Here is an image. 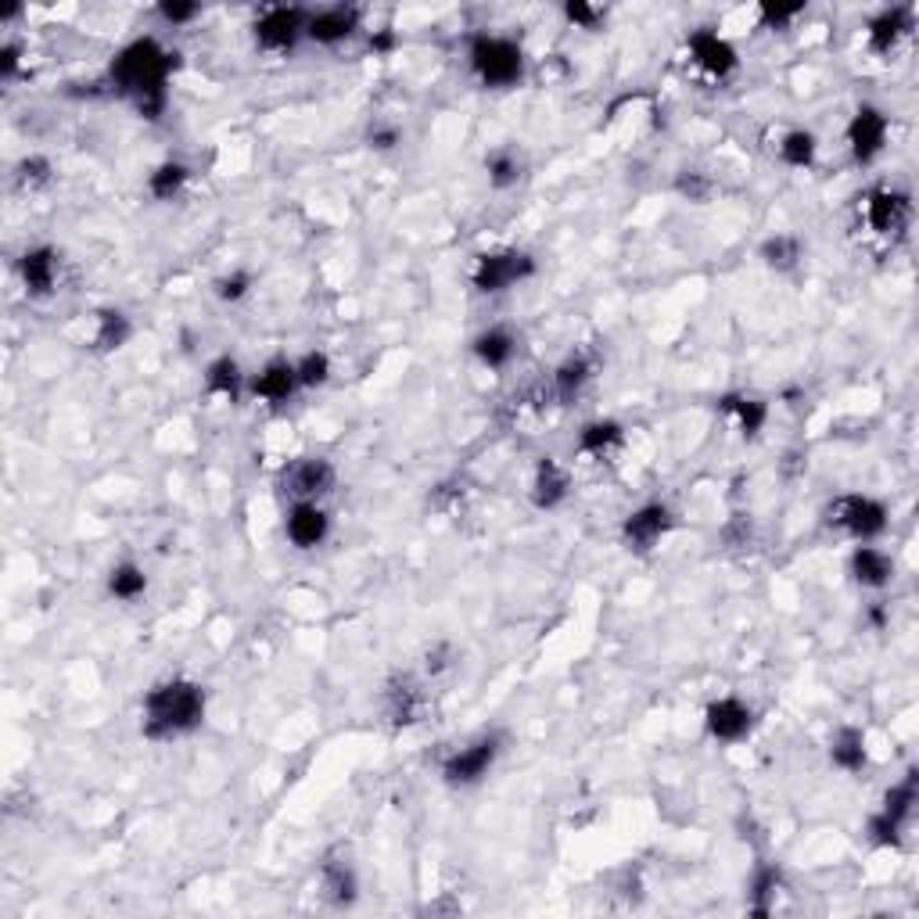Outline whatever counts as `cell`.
Masks as SVG:
<instances>
[{
	"label": "cell",
	"instance_id": "5",
	"mask_svg": "<svg viewBox=\"0 0 919 919\" xmlns=\"http://www.w3.org/2000/svg\"><path fill=\"white\" fill-rule=\"evenodd\" d=\"M531 273H536V258H531L525 249H496L478 255L471 273V284L478 287L482 295H503L510 287L525 284Z\"/></svg>",
	"mask_w": 919,
	"mask_h": 919
},
{
	"label": "cell",
	"instance_id": "14",
	"mask_svg": "<svg viewBox=\"0 0 919 919\" xmlns=\"http://www.w3.org/2000/svg\"><path fill=\"white\" fill-rule=\"evenodd\" d=\"M686 51H689V62H694L700 72H708V76H715V80H726L729 72H737V65H740L737 47H732L726 36H718L715 29H708V25L689 33Z\"/></svg>",
	"mask_w": 919,
	"mask_h": 919
},
{
	"label": "cell",
	"instance_id": "31",
	"mask_svg": "<svg viewBox=\"0 0 919 919\" xmlns=\"http://www.w3.org/2000/svg\"><path fill=\"white\" fill-rule=\"evenodd\" d=\"M187 180H191V169L183 162H162L148 172V194L155 201H172L187 187Z\"/></svg>",
	"mask_w": 919,
	"mask_h": 919
},
{
	"label": "cell",
	"instance_id": "6",
	"mask_svg": "<svg viewBox=\"0 0 919 919\" xmlns=\"http://www.w3.org/2000/svg\"><path fill=\"white\" fill-rule=\"evenodd\" d=\"M916 801H919L916 772H905V780L884 794V809L869 818V841L876 847H901V833L916 812Z\"/></svg>",
	"mask_w": 919,
	"mask_h": 919
},
{
	"label": "cell",
	"instance_id": "36",
	"mask_svg": "<svg viewBox=\"0 0 919 919\" xmlns=\"http://www.w3.org/2000/svg\"><path fill=\"white\" fill-rule=\"evenodd\" d=\"M485 172H488V183L493 187H514L521 180V162H517V155L510 148H499L485 158Z\"/></svg>",
	"mask_w": 919,
	"mask_h": 919
},
{
	"label": "cell",
	"instance_id": "34",
	"mask_svg": "<svg viewBox=\"0 0 919 919\" xmlns=\"http://www.w3.org/2000/svg\"><path fill=\"white\" fill-rule=\"evenodd\" d=\"M780 884H783V873L775 866H758L754 869V876H751V912L754 916H769Z\"/></svg>",
	"mask_w": 919,
	"mask_h": 919
},
{
	"label": "cell",
	"instance_id": "41",
	"mask_svg": "<svg viewBox=\"0 0 919 919\" xmlns=\"http://www.w3.org/2000/svg\"><path fill=\"white\" fill-rule=\"evenodd\" d=\"M198 14H201V8L187 4V0H162V4H158V19L169 25H187L191 19H198Z\"/></svg>",
	"mask_w": 919,
	"mask_h": 919
},
{
	"label": "cell",
	"instance_id": "4",
	"mask_svg": "<svg viewBox=\"0 0 919 919\" xmlns=\"http://www.w3.org/2000/svg\"><path fill=\"white\" fill-rule=\"evenodd\" d=\"M887 507L880 499H873L866 493H847L837 496L826 507V525L852 536L855 542H873L887 531Z\"/></svg>",
	"mask_w": 919,
	"mask_h": 919
},
{
	"label": "cell",
	"instance_id": "32",
	"mask_svg": "<svg viewBox=\"0 0 919 919\" xmlns=\"http://www.w3.org/2000/svg\"><path fill=\"white\" fill-rule=\"evenodd\" d=\"M108 593L115 600H123V603H134V600H140L144 593H148V574H144V568L123 560V564H115L108 571Z\"/></svg>",
	"mask_w": 919,
	"mask_h": 919
},
{
	"label": "cell",
	"instance_id": "33",
	"mask_svg": "<svg viewBox=\"0 0 919 919\" xmlns=\"http://www.w3.org/2000/svg\"><path fill=\"white\" fill-rule=\"evenodd\" d=\"M815 155H818V140L812 129H790V134H783L780 140V158L786 166H794V169H809L815 162Z\"/></svg>",
	"mask_w": 919,
	"mask_h": 919
},
{
	"label": "cell",
	"instance_id": "29",
	"mask_svg": "<svg viewBox=\"0 0 919 919\" xmlns=\"http://www.w3.org/2000/svg\"><path fill=\"white\" fill-rule=\"evenodd\" d=\"M622 439H625V427L617 424V421H589L579 431V453L600 460V456L614 453L617 445H622Z\"/></svg>",
	"mask_w": 919,
	"mask_h": 919
},
{
	"label": "cell",
	"instance_id": "11",
	"mask_svg": "<svg viewBox=\"0 0 919 919\" xmlns=\"http://www.w3.org/2000/svg\"><path fill=\"white\" fill-rule=\"evenodd\" d=\"M887 134H890V123L880 108L873 105H862L852 123H847V148H852V158L858 166H869L876 158L884 155L887 148Z\"/></svg>",
	"mask_w": 919,
	"mask_h": 919
},
{
	"label": "cell",
	"instance_id": "10",
	"mask_svg": "<svg viewBox=\"0 0 919 919\" xmlns=\"http://www.w3.org/2000/svg\"><path fill=\"white\" fill-rule=\"evenodd\" d=\"M309 25V11L306 8H287V4H273L255 19V43L263 51H295V43L306 36Z\"/></svg>",
	"mask_w": 919,
	"mask_h": 919
},
{
	"label": "cell",
	"instance_id": "12",
	"mask_svg": "<svg viewBox=\"0 0 919 919\" xmlns=\"http://www.w3.org/2000/svg\"><path fill=\"white\" fill-rule=\"evenodd\" d=\"M672 528H675L672 507H665V503H643L640 510H632V514L625 517L622 536H625L628 550L646 553V550H654V546H657L661 539H665Z\"/></svg>",
	"mask_w": 919,
	"mask_h": 919
},
{
	"label": "cell",
	"instance_id": "27",
	"mask_svg": "<svg viewBox=\"0 0 919 919\" xmlns=\"http://www.w3.org/2000/svg\"><path fill=\"white\" fill-rule=\"evenodd\" d=\"M205 392L215 395V399H230V402L241 399L244 373H241L234 356H220V359H212V363L205 367Z\"/></svg>",
	"mask_w": 919,
	"mask_h": 919
},
{
	"label": "cell",
	"instance_id": "47",
	"mask_svg": "<svg viewBox=\"0 0 919 919\" xmlns=\"http://www.w3.org/2000/svg\"><path fill=\"white\" fill-rule=\"evenodd\" d=\"M370 47H373V51H388V47H392V36L381 33L378 40H370Z\"/></svg>",
	"mask_w": 919,
	"mask_h": 919
},
{
	"label": "cell",
	"instance_id": "1",
	"mask_svg": "<svg viewBox=\"0 0 919 919\" xmlns=\"http://www.w3.org/2000/svg\"><path fill=\"white\" fill-rule=\"evenodd\" d=\"M177 68V54L162 47L155 36H137L112 57L108 80L123 97L134 101L140 119H162L169 105V76Z\"/></svg>",
	"mask_w": 919,
	"mask_h": 919
},
{
	"label": "cell",
	"instance_id": "46",
	"mask_svg": "<svg viewBox=\"0 0 919 919\" xmlns=\"http://www.w3.org/2000/svg\"><path fill=\"white\" fill-rule=\"evenodd\" d=\"M445 668H450V646H439L435 654L427 651V672L439 675V672H445Z\"/></svg>",
	"mask_w": 919,
	"mask_h": 919
},
{
	"label": "cell",
	"instance_id": "15",
	"mask_svg": "<svg viewBox=\"0 0 919 919\" xmlns=\"http://www.w3.org/2000/svg\"><path fill=\"white\" fill-rule=\"evenodd\" d=\"M284 536L295 550H316L330 536V517L320 503H292L284 517Z\"/></svg>",
	"mask_w": 919,
	"mask_h": 919
},
{
	"label": "cell",
	"instance_id": "21",
	"mask_svg": "<svg viewBox=\"0 0 919 919\" xmlns=\"http://www.w3.org/2000/svg\"><path fill=\"white\" fill-rule=\"evenodd\" d=\"M912 29V8L909 4H895V8H884L880 14H873L869 25H866V36H869V47L876 54H890L898 47V40Z\"/></svg>",
	"mask_w": 919,
	"mask_h": 919
},
{
	"label": "cell",
	"instance_id": "8",
	"mask_svg": "<svg viewBox=\"0 0 919 919\" xmlns=\"http://www.w3.org/2000/svg\"><path fill=\"white\" fill-rule=\"evenodd\" d=\"M499 737L496 732H485V737H474L471 743L456 747V751L442 761V780L450 786H474L482 783L488 772H493L496 758H499Z\"/></svg>",
	"mask_w": 919,
	"mask_h": 919
},
{
	"label": "cell",
	"instance_id": "23",
	"mask_svg": "<svg viewBox=\"0 0 919 919\" xmlns=\"http://www.w3.org/2000/svg\"><path fill=\"white\" fill-rule=\"evenodd\" d=\"M830 761L841 772H862L869 765V747H866V732L858 726H841L830 740Z\"/></svg>",
	"mask_w": 919,
	"mask_h": 919
},
{
	"label": "cell",
	"instance_id": "17",
	"mask_svg": "<svg viewBox=\"0 0 919 919\" xmlns=\"http://www.w3.org/2000/svg\"><path fill=\"white\" fill-rule=\"evenodd\" d=\"M19 277H22V287L33 298H47L57 287V277H62V255H57L54 249H47V244H36V249L22 252Z\"/></svg>",
	"mask_w": 919,
	"mask_h": 919
},
{
	"label": "cell",
	"instance_id": "45",
	"mask_svg": "<svg viewBox=\"0 0 919 919\" xmlns=\"http://www.w3.org/2000/svg\"><path fill=\"white\" fill-rule=\"evenodd\" d=\"M370 144H373V148H395V144H399V129H392V126L370 129Z\"/></svg>",
	"mask_w": 919,
	"mask_h": 919
},
{
	"label": "cell",
	"instance_id": "22",
	"mask_svg": "<svg viewBox=\"0 0 919 919\" xmlns=\"http://www.w3.org/2000/svg\"><path fill=\"white\" fill-rule=\"evenodd\" d=\"M568 488H571L568 471L560 467L553 456H542L536 467V478H531V503H536L539 510H553L568 499Z\"/></svg>",
	"mask_w": 919,
	"mask_h": 919
},
{
	"label": "cell",
	"instance_id": "35",
	"mask_svg": "<svg viewBox=\"0 0 919 919\" xmlns=\"http://www.w3.org/2000/svg\"><path fill=\"white\" fill-rule=\"evenodd\" d=\"M761 258H765V266H772V270H794L801 258V241L790 234H775L761 244Z\"/></svg>",
	"mask_w": 919,
	"mask_h": 919
},
{
	"label": "cell",
	"instance_id": "19",
	"mask_svg": "<svg viewBox=\"0 0 919 919\" xmlns=\"http://www.w3.org/2000/svg\"><path fill=\"white\" fill-rule=\"evenodd\" d=\"M359 29V11L356 8H320L309 11V25H306V40L320 43V47H338L341 40H349Z\"/></svg>",
	"mask_w": 919,
	"mask_h": 919
},
{
	"label": "cell",
	"instance_id": "25",
	"mask_svg": "<svg viewBox=\"0 0 919 919\" xmlns=\"http://www.w3.org/2000/svg\"><path fill=\"white\" fill-rule=\"evenodd\" d=\"M471 349H474V356H478L482 367L503 370V367H510V359L517 356V338H514V330H507V327H488L471 341Z\"/></svg>",
	"mask_w": 919,
	"mask_h": 919
},
{
	"label": "cell",
	"instance_id": "2",
	"mask_svg": "<svg viewBox=\"0 0 919 919\" xmlns=\"http://www.w3.org/2000/svg\"><path fill=\"white\" fill-rule=\"evenodd\" d=\"M205 722V689L191 679H162L144 697V737L177 740Z\"/></svg>",
	"mask_w": 919,
	"mask_h": 919
},
{
	"label": "cell",
	"instance_id": "38",
	"mask_svg": "<svg viewBox=\"0 0 919 919\" xmlns=\"http://www.w3.org/2000/svg\"><path fill=\"white\" fill-rule=\"evenodd\" d=\"M249 292H252V273L249 270H234V273H226V277L215 281V295H220L223 302H241Z\"/></svg>",
	"mask_w": 919,
	"mask_h": 919
},
{
	"label": "cell",
	"instance_id": "24",
	"mask_svg": "<svg viewBox=\"0 0 919 919\" xmlns=\"http://www.w3.org/2000/svg\"><path fill=\"white\" fill-rule=\"evenodd\" d=\"M320 887H324V898L330 905H338V909L352 905L356 901V890H359V880H356V869L349 866V858H338V855L324 858Z\"/></svg>",
	"mask_w": 919,
	"mask_h": 919
},
{
	"label": "cell",
	"instance_id": "9",
	"mask_svg": "<svg viewBox=\"0 0 919 919\" xmlns=\"http://www.w3.org/2000/svg\"><path fill=\"white\" fill-rule=\"evenodd\" d=\"M862 220L876 237H901L912 220L909 194L895 191V187H873L862 198Z\"/></svg>",
	"mask_w": 919,
	"mask_h": 919
},
{
	"label": "cell",
	"instance_id": "3",
	"mask_svg": "<svg viewBox=\"0 0 919 919\" xmlns=\"http://www.w3.org/2000/svg\"><path fill=\"white\" fill-rule=\"evenodd\" d=\"M471 72L478 76L482 86H493V91H507V86L521 83L525 76V51L517 40L507 36H493V33H478L471 40Z\"/></svg>",
	"mask_w": 919,
	"mask_h": 919
},
{
	"label": "cell",
	"instance_id": "43",
	"mask_svg": "<svg viewBox=\"0 0 919 919\" xmlns=\"http://www.w3.org/2000/svg\"><path fill=\"white\" fill-rule=\"evenodd\" d=\"M801 11H804L801 4H794V8H765V11H761V22H765L769 29H775V25H786V22H794Z\"/></svg>",
	"mask_w": 919,
	"mask_h": 919
},
{
	"label": "cell",
	"instance_id": "44",
	"mask_svg": "<svg viewBox=\"0 0 919 919\" xmlns=\"http://www.w3.org/2000/svg\"><path fill=\"white\" fill-rule=\"evenodd\" d=\"M14 72H19V47H14V43H4V47H0V76L14 80Z\"/></svg>",
	"mask_w": 919,
	"mask_h": 919
},
{
	"label": "cell",
	"instance_id": "30",
	"mask_svg": "<svg viewBox=\"0 0 919 919\" xmlns=\"http://www.w3.org/2000/svg\"><path fill=\"white\" fill-rule=\"evenodd\" d=\"M134 335V324L123 309H101L97 313V330H94V349L97 352H115L123 349Z\"/></svg>",
	"mask_w": 919,
	"mask_h": 919
},
{
	"label": "cell",
	"instance_id": "20",
	"mask_svg": "<svg viewBox=\"0 0 919 919\" xmlns=\"http://www.w3.org/2000/svg\"><path fill=\"white\" fill-rule=\"evenodd\" d=\"M847 571H852V579L862 589H884L890 579H895V560H890V553H884L880 546L862 542V546H855L852 560H847Z\"/></svg>",
	"mask_w": 919,
	"mask_h": 919
},
{
	"label": "cell",
	"instance_id": "13",
	"mask_svg": "<svg viewBox=\"0 0 919 919\" xmlns=\"http://www.w3.org/2000/svg\"><path fill=\"white\" fill-rule=\"evenodd\" d=\"M704 729L718 743H740L747 732L754 729V711L751 704L740 697H718L704 708Z\"/></svg>",
	"mask_w": 919,
	"mask_h": 919
},
{
	"label": "cell",
	"instance_id": "26",
	"mask_svg": "<svg viewBox=\"0 0 919 919\" xmlns=\"http://www.w3.org/2000/svg\"><path fill=\"white\" fill-rule=\"evenodd\" d=\"M718 406L737 421L743 439H758L761 427H765V421H769V402L758 399V395H722L718 399Z\"/></svg>",
	"mask_w": 919,
	"mask_h": 919
},
{
	"label": "cell",
	"instance_id": "16",
	"mask_svg": "<svg viewBox=\"0 0 919 919\" xmlns=\"http://www.w3.org/2000/svg\"><path fill=\"white\" fill-rule=\"evenodd\" d=\"M381 708H384V718L395 729H406L413 722H421V715H424V689L416 686V679H410V675H395V679L384 686Z\"/></svg>",
	"mask_w": 919,
	"mask_h": 919
},
{
	"label": "cell",
	"instance_id": "40",
	"mask_svg": "<svg viewBox=\"0 0 919 919\" xmlns=\"http://www.w3.org/2000/svg\"><path fill=\"white\" fill-rule=\"evenodd\" d=\"M675 187H679V194H686L689 201H704V198L711 194V180L704 177V172H697V169H683L679 180H675Z\"/></svg>",
	"mask_w": 919,
	"mask_h": 919
},
{
	"label": "cell",
	"instance_id": "39",
	"mask_svg": "<svg viewBox=\"0 0 919 919\" xmlns=\"http://www.w3.org/2000/svg\"><path fill=\"white\" fill-rule=\"evenodd\" d=\"M47 180H51V162H47V158L33 155V158H22V162H19V183L29 187V191H33V187H43Z\"/></svg>",
	"mask_w": 919,
	"mask_h": 919
},
{
	"label": "cell",
	"instance_id": "7",
	"mask_svg": "<svg viewBox=\"0 0 919 919\" xmlns=\"http://www.w3.org/2000/svg\"><path fill=\"white\" fill-rule=\"evenodd\" d=\"M335 464L324 456H295L287 460L277 474V488L281 496H287L292 503H320L330 488H335Z\"/></svg>",
	"mask_w": 919,
	"mask_h": 919
},
{
	"label": "cell",
	"instance_id": "28",
	"mask_svg": "<svg viewBox=\"0 0 919 919\" xmlns=\"http://www.w3.org/2000/svg\"><path fill=\"white\" fill-rule=\"evenodd\" d=\"M593 378V359L589 356H568L564 363L553 370V395L560 402H574L579 392Z\"/></svg>",
	"mask_w": 919,
	"mask_h": 919
},
{
	"label": "cell",
	"instance_id": "42",
	"mask_svg": "<svg viewBox=\"0 0 919 919\" xmlns=\"http://www.w3.org/2000/svg\"><path fill=\"white\" fill-rule=\"evenodd\" d=\"M564 19L574 22L579 29H593L603 19V11L593 8V4H585V0H568V4H564Z\"/></svg>",
	"mask_w": 919,
	"mask_h": 919
},
{
	"label": "cell",
	"instance_id": "18",
	"mask_svg": "<svg viewBox=\"0 0 919 919\" xmlns=\"http://www.w3.org/2000/svg\"><path fill=\"white\" fill-rule=\"evenodd\" d=\"M298 388L302 384H298V370H295L292 359H270V363L252 378L249 392L255 399L270 402V406H284V402L292 399Z\"/></svg>",
	"mask_w": 919,
	"mask_h": 919
},
{
	"label": "cell",
	"instance_id": "37",
	"mask_svg": "<svg viewBox=\"0 0 919 919\" xmlns=\"http://www.w3.org/2000/svg\"><path fill=\"white\" fill-rule=\"evenodd\" d=\"M298 370V384L302 388H320L330 381V356L327 352H306L295 363Z\"/></svg>",
	"mask_w": 919,
	"mask_h": 919
}]
</instances>
